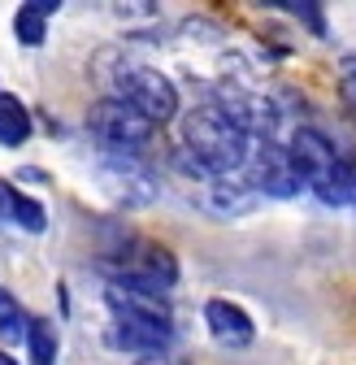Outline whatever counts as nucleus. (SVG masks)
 I'll use <instances>...</instances> for the list:
<instances>
[{"mask_svg":"<svg viewBox=\"0 0 356 365\" xmlns=\"http://www.w3.org/2000/svg\"><path fill=\"white\" fill-rule=\"evenodd\" d=\"M204 327H209V335H213L221 348H248V344H252V335H256L252 317H248L239 304L221 300V296L204 304Z\"/></svg>","mask_w":356,"mask_h":365,"instance_id":"obj_9","label":"nucleus"},{"mask_svg":"<svg viewBox=\"0 0 356 365\" xmlns=\"http://www.w3.org/2000/svg\"><path fill=\"white\" fill-rule=\"evenodd\" d=\"M183 153L213 178H235L252 161V140L217 105H200L183 118Z\"/></svg>","mask_w":356,"mask_h":365,"instance_id":"obj_1","label":"nucleus"},{"mask_svg":"<svg viewBox=\"0 0 356 365\" xmlns=\"http://www.w3.org/2000/svg\"><path fill=\"white\" fill-rule=\"evenodd\" d=\"M26 9H31V14H39V18H53L61 5H57V0H26Z\"/></svg>","mask_w":356,"mask_h":365,"instance_id":"obj_17","label":"nucleus"},{"mask_svg":"<svg viewBox=\"0 0 356 365\" xmlns=\"http://www.w3.org/2000/svg\"><path fill=\"white\" fill-rule=\"evenodd\" d=\"M244 182H248L256 196H278V200H287V196H295L304 187V178H300L291 153L283 144H274V140H261L252 148V161L244 170Z\"/></svg>","mask_w":356,"mask_h":365,"instance_id":"obj_6","label":"nucleus"},{"mask_svg":"<svg viewBox=\"0 0 356 365\" xmlns=\"http://www.w3.org/2000/svg\"><path fill=\"white\" fill-rule=\"evenodd\" d=\"M109 309H113V344L117 348L157 356L174 344V317L152 313V309H135L126 300H109Z\"/></svg>","mask_w":356,"mask_h":365,"instance_id":"obj_4","label":"nucleus"},{"mask_svg":"<svg viewBox=\"0 0 356 365\" xmlns=\"http://www.w3.org/2000/svg\"><path fill=\"white\" fill-rule=\"evenodd\" d=\"M26 317L18 309V300L9 292H0V339H26Z\"/></svg>","mask_w":356,"mask_h":365,"instance_id":"obj_15","label":"nucleus"},{"mask_svg":"<svg viewBox=\"0 0 356 365\" xmlns=\"http://www.w3.org/2000/svg\"><path fill=\"white\" fill-rule=\"evenodd\" d=\"M0 365H18V361H14V356H9V352H0Z\"/></svg>","mask_w":356,"mask_h":365,"instance_id":"obj_21","label":"nucleus"},{"mask_svg":"<svg viewBox=\"0 0 356 365\" xmlns=\"http://www.w3.org/2000/svg\"><path fill=\"white\" fill-rule=\"evenodd\" d=\"M352 174H356V165H352Z\"/></svg>","mask_w":356,"mask_h":365,"instance_id":"obj_22","label":"nucleus"},{"mask_svg":"<svg viewBox=\"0 0 356 365\" xmlns=\"http://www.w3.org/2000/svg\"><path fill=\"white\" fill-rule=\"evenodd\" d=\"M26 352H31V365H57V331L48 322H39V317H31Z\"/></svg>","mask_w":356,"mask_h":365,"instance_id":"obj_12","label":"nucleus"},{"mask_svg":"<svg viewBox=\"0 0 356 365\" xmlns=\"http://www.w3.org/2000/svg\"><path fill=\"white\" fill-rule=\"evenodd\" d=\"M31 140V113L18 96L0 91V148H22Z\"/></svg>","mask_w":356,"mask_h":365,"instance_id":"obj_11","label":"nucleus"},{"mask_svg":"<svg viewBox=\"0 0 356 365\" xmlns=\"http://www.w3.org/2000/svg\"><path fill=\"white\" fill-rule=\"evenodd\" d=\"M96 174H100L105 192H109L117 205H148V200L157 196V178H152V170H148L135 153H113V148H105Z\"/></svg>","mask_w":356,"mask_h":365,"instance_id":"obj_7","label":"nucleus"},{"mask_svg":"<svg viewBox=\"0 0 356 365\" xmlns=\"http://www.w3.org/2000/svg\"><path fill=\"white\" fill-rule=\"evenodd\" d=\"M14 35L26 43V48H39L43 39H48V18H39V14H31L26 5L14 14Z\"/></svg>","mask_w":356,"mask_h":365,"instance_id":"obj_14","label":"nucleus"},{"mask_svg":"<svg viewBox=\"0 0 356 365\" xmlns=\"http://www.w3.org/2000/svg\"><path fill=\"white\" fill-rule=\"evenodd\" d=\"M213 105L226 113L248 135V140H274V126H278L274 101L256 96V91H244V87H217V101Z\"/></svg>","mask_w":356,"mask_h":365,"instance_id":"obj_8","label":"nucleus"},{"mask_svg":"<svg viewBox=\"0 0 356 365\" xmlns=\"http://www.w3.org/2000/svg\"><path fill=\"white\" fill-rule=\"evenodd\" d=\"M113 101H126L130 109H140L152 126L178 118V87L169 83V74L152 70V66H122L113 78Z\"/></svg>","mask_w":356,"mask_h":365,"instance_id":"obj_3","label":"nucleus"},{"mask_svg":"<svg viewBox=\"0 0 356 365\" xmlns=\"http://www.w3.org/2000/svg\"><path fill=\"white\" fill-rule=\"evenodd\" d=\"M343 101L356 109V78H343Z\"/></svg>","mask_w":356,"mask_h":365,"instance_id":"obj_18","label":"nucleus"},{"mask_svg":"<svg viewBox=\"0 0 356 365\" xmlns=\"http://www.w3.org/2000/svg\"><path fill=\"white\" fill-rule=\"evenodd\" d=\"M343 78H356V57H343Z\"/></svg>","mask_w":356,"mask_h":365,"instance_id":"obj_19","label":"nucleus"},{"mask_svg":"<svg viewBox=\"0 0 356 365\" xmlns=\"http://www.w3.org/2000/svg\"><path fill=\"white\" fill-rule=\"evenodd\" d=\"M256 205V192L248 182H231V178H213L204 192V209H213L217 217H239Z\"/></svg>","mask_w":356,"mask_h":365,"instance_id":"obj_10","label":"nucleus"},{"mask_svg":"<svg viewBox=\"0 0 356 365\" xmlns=\"http://www.w3.org/2000/svg\"><path fill=\"white\" fill-rule=\"evenodd\" d=\"M287 14H295L300 22H308V31L313 35H326V18H322V5H313V0H291V5H278Z\"/></svg>","mask_w":356,"mask_h":365,"instance_id":"obj_16","label":"nucleus"},{"mask_svg":"<svg viewBox=\"0 0 356 365\" xmlns=\"http://www.w3.org/2000/svg\"><path fill=\"white\" fill-rule=\"evenodd\" d=\"M87 130H92L105 148H113V153H135L140 144L152 140V122L140 109H130L126 101H113V96L92 105V113H87Z\"/></svg>","mask_w":356,"mask_h":365,"instance_id":"obj_5","label":"nucleus"},{"mask_svg":"<svg viewBox=\"0 0 356 365\" xmlns=\"http://www.w3.org/2000/svg\"><path fill=\"white\" fill-rule=\"evenodd\" d=\"M9 222H14V226H22V231H31V235H43V231H48V213H43V205H39V200H31V196H22V192H14Z\"/></svg>","mask_w":356,"mask_h":365,"instance_id":"obj_13","label":"nucleus"},{"mask_svg":"<svg viewBox=\"0 0 356 365\" xmlns=\"http://www.w3.org/2000/svg\"><path fill=\"white\" fill-rule=\"evenodd\" d=\"M300 178H304V187L313 192L322 205L339 209V205H352L356 200V174H352V161H343L330 140L322 130L313 126H295L291 130V144H287Z\"/></svg>","mask_w":356,"mask_h":365,"instance_id":"obj_2","label":"nucleus"},{"mask_svg":"<svg viewBox=\"0 0 356 365\" xmlns=\"http://www.w3.org/2000/svg\"><path fill=\"white\" fill-rule=\"evenodd\" d=\"M140 365H169V361H165V356H144Z\"/></svg>","mask_w":356,"mask_h":365,"instance_id":"obj_20","label":"nucleus"}]
</instances>
